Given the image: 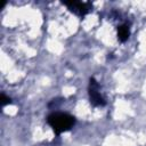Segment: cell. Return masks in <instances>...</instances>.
Instances as JSON below:
<instances>
[{"mask_svg": "<svg viewBox=\"0 0 146 146\" xmlns=\"http://www.w3.org/2000/svg\"><path fill=\"white\" fill-rule=\"evenodd\" d=\"M47 122L52 128L55 133L59 135L64 131L70 130L74 125L75 119H74V116H72L67 113H52V114L48 115Z\"/></svg>", "mask_w": 146, "mask_h": 146, "instance_id": "6da1fadb", "label": "cell"}, {"mask_svg": "<svg viewBox=\"0 0 146 146\" xmlns=\"http://www.w3.org/2000/svg\"><path fill=\"white\" fill-rule=\"evenodd\" d=\"M89 99L94 106H104L106 104L104 97L99 92V84L94 78H90L89 81Z\"/></svg>", "mask_w": 146, "mask_h": 146, "instance_id": "7a4b0ae2", "label": "cell"}, {"mask_svg": "<svg viewBox=\"0 0 146 146\" xmlns=\"http://www.w3.org/2000/svg\"><path fill=\"white\" fill-rule=\"evenodd\" d=\"M72 13H74L78 16L83 17L84 15H87L91 8L92 5L90 2H79V1H70V2H63Z\"/></svg>", "mask_w": 146, "mask_h": 146, "instance_id": "3957f363", "label": "cell"}, {"mask_svg": "<svg viewBox=\"0 0 146 146\" xmlns=\"http://www.w3.org/2000/svg\"><path fill=\"white\" fill-rule=\"evenodd\" d=\"M129 35H130V29L127 24H123V25H120L117 27V39L121 41V42H124L129 39Z\"/></svg>", "mask_w": 146, "mask_h": 146, "instance_id": "277c9868", "label": "cell"}, {"mask_svg": "<svg viewBox=\"0 0 146 146\" xmlns=\"http://www.w3.org/2000/svg\"><path fill=\"white\" fill-rule=\"evenodd\" d=\"M8 103H10V99H9V98H7V97L2 94V95H1V105H2V106H5V105H6V104H8Z\"/></svg>", "mask_w": 146, "mask_h": 146, "instance_id": "5b68a950", "label": "cell"}]
</instances>
